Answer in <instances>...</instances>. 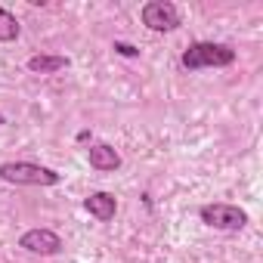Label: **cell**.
Here are the masks:
<instances>
[{
  "label": "cell",
  "mask_w": 263,
  "mask_h": 263,
  "mask_svg": "<svg viewBox=\"0 0 263 263\" xmlns=\"http://www.w3.org/2000/svg\"><path fill=\"white\" fill-rule=\"evenodd\" d=\"M68 65H71V59L62 56V53H34V56H28V62H25V68H28L31 74H56V71H62V68H68Z\"/></svg>",
  "instance_id": "ba28073f"
},
{
  "label": "cell",
  "mask_w": 263,
  "mask_h": 263,
  "mask_svg": "<svg viewBox=\"0 0 263 263\" xmlns=\"http://www.w3.org/2000/svg\"><path fill=\"white\" fill-rule=\"evenodd\" d=\"M19 34H22L19 19H16L10 10L0 7V44H13V41H19Z\"/></svg>",
  "instance_id": "9c48e42d"
},
{
  "label": "cell",
  "mask_w": 263,
  "mask_h": 263,
  "mask_svg": "<svg viewBox=\"0 0 263 263\" xmlns=\"http://www.w3.org/2000/svg\"><path fill=\"white\" fill-rule=\"evenodd\" d=\"M111 50H115L118 56H127V59H137V56H140V47L127 44V41H115V44H111Z\"/></svg>",
  "instance_id": "30bf717a"
},
{
  "label": "cell",
  "mask_w": 263,
  "mask_h": 263,
  "mask_svg": "<svg viewBox=\"0 0 263 263\" xmlns=\"http://www.w3.org/2000/svg\"><path fill=\"white\" fill-rule=\"evenodd\" d=\"M140 19L155 34H167V31H177L183 25V16H180L177 4H171V0H149V4H143Z\"/></svg>",
  "instance_id": "277c9868"
},
{
  "label": "cell",
  "mask_w": 263,
  "mask_h": 263,
  "mask_svg": "<svg viewBox=\"0 0 263 263\" xmlns=\"http://www.w3.org/2000/svg\"><path fill=\"white\" fill-rule=\"evenodd\" d=\"M84 211L93 217V220H99V223H111L115 220V214H118V198L111 195V192H90L87 198H84Z\"/></svg>",
  "instance_id": "8992f818"
},
{
  "label": "cell",
  "mask_w": 263,
  "mask_h": 263,
  "mask_svg": "<svg viewBox=\"0 0 263 263\" xmlns=\"http://www.w3.org/2000/svg\"><path fill=\"white\" fill-rule=\"evenodd\" d=\"M87 161H90V167L99 171V174H111V171L121 167V155H118V149L108 146V143H93V146L87 149Z\"/></svg>",
  "instance_id": "52a82bcc"
},
{
  "label": "cell",
  "mask_w": 263,
  "mask_h": 263,
  "mask_svg": "<svg viewBox=\"0 0 263 263\" xmlns=\"http://www.w3.org/2000/svg\"><path fill=\"white\" fill-rule=\"evenodd\" d=\"M198 217H201L204 226L220 229V232H238V229L248 226V211L238 208V204H229V201L201 204V208H198Z\"/></svg>",
  "instance_id": "3957f363"
},
{
  "label": "cell",
  "mask_w": 263,
  "mask_h": 263,
  "mask_svg": "<svg viewBox=\"0 0 263 263\" xmlns=\"http://www.w3.org/2000/svg\"><path fill=\"white\" fill-rule=\"evenodd\" d=\"M19 248L34 254V257H56V254H62L65 241L53 229H28L19 235Z\"/></svg>",
  "instance_id": "5b68a950"
},
{
  "label": "cell",
  "mask_w": 263,
  "mask_h": 263,
  "mask_svg": "<svg viewBox=\"0 0 263 263\" xmlns=\"http://www.w3.org/2000/svg\"><path fill=\"white\" fill-rule=\"evenodd\" d=\"M0 180L10 186H59L62 174L34 161H4L0 164Z\"/></svg>",
  "instance_id": "7a4b0ae2"
},
{
  "label": "cell",
  "mask_w": 263,
  "mask_h": 263,
  "mask_svg": "<svg viewBox=\"0 0 263 263\" xmlns=\"http://www.w3.org/2000/svg\"><path fill=\"white\" fill-rule=\"evenodd\" d=\"M4 124H7V115H4V111H0V127H4Z\"/></svg>",
  "instance_id": "8fae6325"
},
{
  "label": "cell",
  "mask_w": 263,
  "mask_h": 263,
  "mask_svg": "<svg viewBox=\"0 0 263 263\" xmlns=\"http://www.w3.org/2000/svg\"><path fill=\"white\" fill-rule=\"evenodd\" d=\"M238 53L229 44H214V41H195L183 50L180 62L186 71H201V68H229L235 65Z\"/></svg>",
  "instance_id": "6da1fadb"
}]
</instances>
